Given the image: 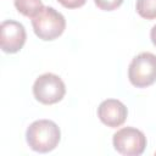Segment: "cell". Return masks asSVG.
<instances>
[{
  "label": "cell",
  "instance_id": "cell-4",
  "mask_svg": "<svg viewBox=\"0 0 156 156\" xmlns=\"http://www.w3.org/2000/svg\"><path fill=\"white\" fill-rule=\"evenodd\" d=\"M65 94L66 85L63 80L54 73H44L39 76L33 84L34 98L44 105H52L61 101Z\"/></svg>",
  "mask_w": 156,
  "mask_h": 156
},
{
  "label": "cell",
  "instance_id": "cell-12",
  "mask_svg": "<svg viewBox=\"0 0 156 156\" xmlns=\"http://www.w3.org/2000/svg\"><path fill=\"white\" fill-rule=\"evenodd\" d=\"M150 39H151V41H152V44L156 46V24L151 28V30H150Z\"/></svg>",
  "mask_w": 156,
  "mask_h": 156
},
{
  "label": "cell",
  "instance_id": "cell-1",
  "mask_svg": "<svg viewBox=\"0 0 156 156\" xmlns=\"http://www.w3.org/2000/svg\"><path fill=\"white\" fill-rule=\"evenodd\" d=\"M61 130L58 126L50 119L34 121L26 130V140L28 146L37 152L52 151L60 143Z\"/></svg>",
  "mask_w": 156,
  "mask_h": 156
},
{
  "label": "cell",
  "instance_id": "cell-6",
  "mask_svg": "<svg viewBox=\"0 0 156 156\" xmlns=\"http://www.w3.org/2000/svg\"><path fill=\"white\" fill-rule=\"evenodd\" d=\"M27 39L26 29L22 23L6 20L0 26V46L1 50L6 54H16L18 52Z\"/></svg>",
  "mask_w": 156,
  "mask_h": 156
},
{
  "label": "cell",
  "instance_id": "cell-11",
  "mask_svg": "<svg viewBox=\"0 0 156 156\" xmlns=\"http://www.w3.org/2000/svg\"><path fill=\"white\" fill-rule=\"evenodd\" d=\"M66 9H78L82 7L87 0H57Z\"/></svg>",
  "mask_w": 156,
  "mask_h": 156
},
{
  "label": "cell",
  "instance_id": "cell-7",
  "mask_svg": "<svg viewBox=\"0 0 156 156\" xmlns=\"http://www.w3.org/2000/svg\"><path fill=\"white\" fill-rule=\"evenodd\" d=\"M128 116L126 105L117 99H106L98 107L99 119L110 128H117L122 126Z\"/></svg>",
  "mask_w": 156,
  "mask_h": 156
},
{
  "label": "cell",
  "instance_id": "cell-3",
  "mask_svg": "<svg viewBox=\"0 0 156 156\" xmlns=\"http://www.w3.org/2000/svg\"><path fill=\"white\" fill-rule=\"evenodd\" d=\"M128 78L132 85L146 88L156 82V55L152 52H140L128 67Z\"/></svg>",
  "mask_w": 156,
  "mask_h": 156
},
{
  "label": "cell",
  "instance_id": "cell-8",
  "mask_svg": "<svg viewBox=\"0 0 156 156\" xmlns=\"http://www.w3.org/2000/svg\"><path fill=\"white\" fill-rule=\"evenodd\" d=\"M13 5L20 13L30 18L44 7L41 0H13Z\"/></svg>",
  "mask_w": 156,
  "mask_h": 156
},
{
  "label": "cell",
  "instance_id": "cell-10",
  "mask_svg": "<svg viewBox=\"0 0 156 156\" xmlns=\"http://www.w3.org/2000/svg\"><path fill=\"white\" fill-rule=\"evenodd\" d=\"M94 2L100 10L113 11L122 5L123 0H94Z\"/></svg>",
  "mask_w": 156,
  "mask_h": 156
},
{
  "label": "cell",
  "instance_id": "cell-2",
  "mask_svg": "<svg viewBox=\"0 0 156 156\" xmlns=\"http://www.w3.org/2000/svg\"><path fill=\"white\" fill-rule=\"evenodd\" d=\"M32 26L35 35L45 41L58 38L65 28L66 20L61 12L51 6H44L33 18Z\"/></svg>",
  "mask_w": 156,
  "mask_h": 156
},
{
  "label": "cell",
  "instance_id": "cell-5",
  "mask_svg": "<svg viewBox=\"0 0 156 156\" xmlns=\"http://www.w3.org/2000/svg\"><path fill=\"white\" fill-rule=\"evenodd\" d=\"M112 144L121 155L139 156L144 152L147 140L141 130L133 127H123L113 134Z\"/></svg>",
  "mask_w": 156,
  "mask_h": 156
},
{
  "label": "cell",
  "instance_id": "cell-9",
  "mask_svg": "<svg viewBox=\"0 0 156 156\" xmlns=\"http://www.w3.org/2000/svg\"><path fill=\"white\" fill-rule=\"evenodd\" d=\"M135 10L145 20L156 18V0H136Z\"/></svg>",
  "mask_w": 156,
  "mask_h": 156
},
{
  "label": "cell",
  "instance_id": "cell-13",
  "mask_svg": "<svg viewBox=\"0 0 156 156\" xmlns=\"http://www.w3.org/2000/svg\"><path fill=\"white\" fill-rule=\"evenodd\" d=\"M155 155H156V152H155Z\"/></svg>",
  "mask_w": 156,
  "mask_h": 156
}]
</instances>
